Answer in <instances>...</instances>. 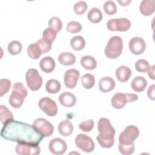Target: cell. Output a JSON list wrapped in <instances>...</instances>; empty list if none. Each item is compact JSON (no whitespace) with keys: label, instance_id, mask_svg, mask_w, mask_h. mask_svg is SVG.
Wrapping results in <instances>:
<instances>
[{"label":"cell","instance_id":"cell-1","mask_svg":"<svg viewBox=\"0 0 155 155\" xmlns=\"http://www.w3.org/2000/svg\"><path fill=\"white\" fill-rule=\"evenodd\" d=\"M1 131V136L4 139L30 145H38L44 136L33 125L10 119L7 121Z\"/></svg>","mask_w":155,"mask_h":155},{"label":"cell","instance_id":"cell-2","mask_svg":"<svg viewBox=\"0 0 155 155\" xmlns=\"http://www.w3.org/2000/svg\"><path fill=\"white\" fill-rule=\"evenodd\" d=\"M99 134L96 140L101 147L104 148H110L114 143L115 128L111 125L108 119L101 118L97 123Z\"/></svg>","mask_w":155,"mask_h":155},{"label":"cell","instance_id":"cell-3","mask_svg":"<svg viewBox=\"0 0 155 155\" xmlns=\"http://www.w3.org/2000/svg\"><path fill=\"white\" fill-rule=\"evenodd\" d=\"M27 94L28 91L24 85L20 82H16L12 87V92L9 97L8 102L13 108H20Z\"/></svg>","mask_w":155,"mask_h":155},{"label":"cell","instance_id":"cell-4","mask_svg":"<svg viewBox=\"0 0 155 155\" xmlns=\"http://www.w3.org/2000/svg\"><path fill=\"white\" fill-rule=\"evenodd\" d=\"M123 50V41L119 36L111 37L105 48V56L110 59H116L119 57Z\"/></svg>","mask_w":155,"mask_h":155},{"label":"cell","instance_id":"cell-5","mask_svg":"<svg viewBox=\"0 0 155 155\" xmlns=\"http://www.w3.org/2000/svg\"><path fill=\"white\" fill-rule=\"evenodd\" d=\"M138 99V96L134 93H117L113 96L111 104L113 108L121 109L128 102H133Z\"/></svg>","mask_w":155,"mask_h":155},{"label":"cell","instance_id":"cell-6","mask_svg":"<svg viewBox=\"0 0 155 155\" xmlns=\"http://www.w3.org/2000/svg\"><path fill=\"white\" fill-rule=\"evenodd\" d=\"M139 130L135 125H128L119 134V144L128 145L134 143V141L138 137Z\"/></svg>","mask_w":155,"mask_h":155},{"label":"cell","instance_id":"cell-7","mask_svg":"<svg viewBox=\"0 0 155 155\" xmlns=\"http://www.w3.org/2000/svg\"><path fill=\"white\" fill-rule=\"evenodd\" d=\"M27 87L31 91H37L41 87L43 82L42 77L35 68H30L25 74Z\"/></svg>","mask_w":155,"mask_h":155},{"label":"cell","instance_id":"cell-8","mask_svg":"<svg viewBox=\"0 0 155 155\" xmlns=\"http://www.w3.org/2000/svg\"><path fill=\"white\" fill-rule=\"evenodd\" d=\"M130 27L131 22L126 18L111 19L107 23V29L113 31H126L130 29Z\"/></svg>","mask_w":155,"mask_h":155},{"label":"cell","instance_id":"cell-9","mask_svg":"<svg viewBox=\"0 0 155 155\" xmlns=\"http://www.w3.org/2000/svg\"><path fill=\"white\" fill-rule=\"evenodd\" d=\"M76 147L85 153H91L94 150V143L93 139L85 134H78L74 140Z\"/></svg>","mask_w":155,"mask_h":155},{"label":"cell","instance_id":"cell-10","mask_svg":"<svg viewBox=\"0 0 155 155\" xmlns=\"http://www.w3.org/2000/svg\"><path fill=\"white\" fill-rule=\"evenodd\" d=\"M39 108L48 116H54L58 113V107L54 101L48 97H44L38 102Z\"/></svg>","mask_w":155,"mask_h":155},{"label":"cell","instance_id":"cell-11","mask_svg":"<svg viewBox=\"0 0 155 155\" xmlns=\"http://www.w3.org/2000/svg\"><path fill=\"white\" fill-rule=\"evenodd\" d=\"M33 126L44 137L50 136L54 132L53 125L42 117L36 119L33 123Z\"/></svg>","mask_w":155,"mask_h":155},{"label":"cell","instance_id":"cell-12","mask_svg":"<svg viewBox=\"0 0 155 155\" xmlns=\"http://www.w3.org/2000/svg\"><path fill=\"white\" fill-rule=\"evenodd\" d=\"M15 151L19 155H38L40 154L41 148L38 145L18 143Z\"/></svg>","mask_w":155,"mask_h":155},{"label":"cell","instance_id":"cell-13","mask_svg":"<svg viewBox=\"0 0 155 155\" xmlns=\"http://www.w3.org/2000/svg\"><path fill=\"white\" fill-rule=\"evenodd\" d=\"M67 148V145L65 140L63 139L56 137L52 139L48 145V149L50 151L56 155H61L64 154Z\"/></svg>","mask_w":155,"mask_h":155},{"label":"cell","instance_id":"cell-14","mask_svg":"<svg viewBox=\"0 0 155 155\" xmlns=\"http://www.w3.org/2000/svg\"><path fill=\"white\" fill-rule=\"evenodd\" d=\"M128 47L130 51L133 54L139 55L144 52L146 48V44L142 38L136 36L130 40Z\"/></svg>","mask_w":155,"mask_h":155},{"label":"cell","instance_id":"cell-15","mask_svg":"<svg viewBox=\"0 0 155 155\" xmlns=\"http://www.w3.org/2000/svg\"><path fill=\"white\" fill-rule=\"evenodd\" d=\"M80 76L79 71L74 68L67 70L64 74V81L65 87L68 88H74Z\"/></svg>","mask_w":155,"mask_h":155},{"label":"cell","instance_id":"cell-16","mask_svg":"<svg viewBox=\"0 0 155 155\" xmlns=\"http://www.w3.org/2000/svg\"><path fill=\"white\" fill-rule=\"evenodd\" d=\"M116 84L114 79L110 77L105 76L100 79L98 84L99 88L102 93H108L115 87Z\"/></svg>","mask_w":155,"mask_h":155},{"label":"cell","instance_id":"cell-17","mask_svg":"<svg viewBox=\"0 0 155 155\" xmlns=\"http://www.w3.org/2000/svg\"><path fill=\"white\" fill-rule=\"evenodd\" d=\"M59 101L64 107H72L76 102V98L74 94L65 91L60 94Z\"/></svg>","mask_w":155,"mask_h":155},{"label":"cell","instance_id":"cell-18","mask_svg":"<svg viewBox=\"0 0 155 155\" xmlns=\"http://www.w3.org/2000/svg\"><path fill=\"white\" fill-rule=\"evenodd\" d=\"M140 12L144 16L151 15L155 10L154 0H143L139 5Z\"/></svg>","mask_w":155,"mask_h":155},{"label":"cell","instance_id":"cell-19","mask_svg":"<svg viewBox=\"0 0 155 155\" xmlns=\"http://www.w3.org/2000/svg\"><path fill=\"white\" fill-rule=\"evenodd\" d=\"M55 62L51 56H45L42 58L39 62V67L45 73H50L55 68Z\"/></svg>","mask_w":155,"mask_h":155},{"label":"cell","instance_id":"cell-20","mask_svg":"<svg viewBox=\"0 0 155 155\" xmlns=\"http://www.w3.org/2000/svg\"><path fill=\"white\" fill-rule=\"evenodd\" d=\"M131 69L127 66L122 65L119 67L115 72L117 80L121 82H125L129 80L131 76Z\"/></svg>","mask_w":155,"mask_h":155},{"label":"cell","instance_id":"cell-21","mask_svg":"<svg viewBox=\"0 0 155 155\" xmlns=\"http://www.w3.org/2000/svg\"><path fill=\"white\" fill-rule=\"evenodd\" d=\"M58 130L60 134L67 137L70 136L73 133V125L68 120H64L59 124Z\"/></svg>","mask_w":155,"mask_h":155},{"label":"cell","instance_id":"cell-22","mask_svg":"<svg viewBox=\"0 0 155 155\" xmlns=\"http://www.w3.org/2000/svg\"><path fill=\"white\" fill-rule=\"evenodd\" d=\"M131 86L134 91L142 92L146 88L147 81L145 78L142 76H136L133 79Z\"/></svg>","mask_w":155,"mask_h":155},{"label":"cell","instance_id":"cell-23","mask_svg":"<svg viewBox=\"0 0 155 155\" xmlns=\"http://www.w3.org/2000/svg\"><path fill=\"white\" fill-rule=\"evenodd\" d=\"M59 62L63 65H71L76 62L75 56L70 52L61 53L58 58Z\"/></svg>","mask_w":155,"mask_h":155},{"label":"cell","instance_id":"cell-24","mask_svg":"<svg viewBox=\"0 0 155 155\" xmlns=\"http://www.w3.org/2000/svg\"><path fill=\"white\" fill-rule=\"evenodd\" d=\"M81 66L85 70H94L97 65V62L93 56L90 55L84 56L80 61Z\"/></svg>","mask_w":155,"mask_h":155},{"label":"cell","instance_id":"cell-25","mask_svg":"<svg viewBox=\"0 0 155 155\" xmlns=\"http://www.w3.org/2000/svg\"><path fill=\"white\" fill-rule=\"evenodd\" d=\"M87 17L91 22L96 24L101 21L103 18V15L99 8L93 7L88 12Z\"/></svg>","mask_w":155,"mask_h":155},{"label":"cell","instance_id":"cell-26","mask_svg":"<svg viewBox=\"0 0 155 155\" xmlns=\"http://www.w3.org/2000/svg\"><path fill=\"white\" fill-rule=\"evenodd\" d=\"M61 84L59 81L54 79L48 80L45 85L46 91L50 94H56L61 90Z\"/></svg>","mask_w":155,"mask_h":155},{"label":"cell","instance_id":"cell-27","mask_svg":"<svg viewBox=\"0 0 155 155\" xmlns=\"http://www.w3.org/2000/svg\"><path fill=\"white\" fill-rule=\"evenodd\" d=\"M70 45L73 50L80 51L82 50L85 45V39L81 36H74L70 40Z\"/></svg>","mask_w":155,"mask_h":155},{"label":"cell","instance_id":"cell-28","mask_svg":"<svg viewBox=\"0 0 155 155\" xmlns=\"http://www.w3.org/2000/svg\"><path fill=\"white\" fill-rule=\"evenodd\" d=\"M81 81L82 86L85 89H91L94 85L95 78L94 75L90 73H87L82 76L81 78Z\"/></svg>","mask_w":155,"mask_h":155},{"label":"cell","instance_id":"cell-29","mask_svg":"<svg viewBox=\"0 0 155 155\" xmlns=\"http://www.w3.org/2000/svg\"><path fill=\"white\" fill-rule=\"evenodd\" d=\"M13 119V115L10 110L5 105H0V120L1 123L4 125L7 121Z\"/></svg>","mask_w":155,"mask_h":155},{"label":"cell","instance_id":"cell-30","mask_svg":"<svg viewBox=\"0 0 155 155\" xmlns=\"http://www.w3.org/2000/svg\"><path fill=\"white\" fill-rule=\"evenodd\" d=\"M22 46L21 43L16 40H14L8 43L7 50L12 55H16L20 53L22 51Z\"/></svg>","mask_w":155,"mask_h":155},{"label":"cell","instance_id":"cell-31","mask_svg":"<svg viewBox=\"0 0 155 155\" xmlns=\"http://www.w3.org/2000/svg\"><path fill=\"white\" fill-rule=\"evenodd\" d=\"M27 54L28 56L32 59H38L42 53L36 43L30 44L27 48Z\"/></svg>","mask_w":155,"mask_h":155},{"label":"cell","instance_id":"cell-32","mask_svg":"<svg viewBox=\"0 0 155 155\" xmlns=\"http://www.w3.org/2000/svg\"><path fill=\"white\" fill-rule=\"evenodd\" d=\"M57 36V31L52 28L48 27L45 28L42 33V38L52 43Z\"/></svg>","mask_w":155,"mask_h":155},{"label":"cell","instance_id":"cell-33","mask_svg":"<svg viewBox=\"0 0 155 155\" xmlns=\"http://www.w3.org/2000/svg\"><path fill=\"white\" fill-rule=\"evenodd\" d=\"M150 67V65L149 62L143 59H140L137 60L134 65V67L136 70L140 73H145L146 71H148Z\"/></svg>","mask_w":155,"mask_h":155},{"label":"cell","instance_id":"cell-34","mask_svg":"<svg viewBox=\"0 0 155 155\" xmlns=\"http://www.w3.org/2000/svg\"><path fill=\"white\" fill-rule=\"evenodd\" d=\"M104 10L108 15H113L117 12V7L113 1H107L104 4Z\"/></svg>","mask_w":155,"mask_h":155},{"label":"cell","instance_id":"cell-35","mask_svg":"<svg viewBox=\"0 0 155 155\" xmlns=\"http://www.w3.org/2000/svg\"><path fill=\"white\" fill-rule=\"evenodd\" d=\"M87 4L84 1H79L76 2L73 6L74 12L78 15H83L87 11Z\"/></svg>","mask_w":155,"mask_h":155},{"label":"cell","instance_id":"cell-36","mask_svg":"<svg viewBox=\"0 0 155 155\" xmlns=\"http://www.w3.org/2000/svg\"><path fill=\"white\" fill-rule=\"evenodd\" d=\"M81 24L77 21H70L67 23L66 26V30L67 31L71 33H77L82 30Z\"/></svg>","mask_w":155,"mask_h":155},{"label":"cell","instance_id":"cell-37","mask_svg":"<svg viewBox=\"0 0 155 155\" xmlns=\"http://www.w3.org/2000/svg\"><path fill=\"white\" fill-rule=\"evenodd\" d=\"M36 44L39 47L42 54L48 52L51 48L52 43L45 40L43 38L40 39L38 41H37Z\"/></svg>","mask_w":155,"mask_h":155},{"label":"cell","instance_id":"cell-38","mask_svg":"<svg viewBox=\"0 0 155 155\" xmlns=\"http://www.w3.org/2000/svg\"><path fill=\"white\" fill-rule=\"evenodd\" d=\"M48 26L49 27L55 30L57 32H59L62 29V23L61 20L59 18L56 16H53L49 20Z\"/></svg>","mask_w":155,"mask_h":155},{"label":"cell","instance_id":"cell-39","mask_svg":"<svg viewBox=\"0 0 155 155\" xmlns=\"http://www.w3.org/2000/svg\"><path fill=\"white\" fill-rule=\"evenodd\" d=\"M11 87V82L7 79H1L0 80V96L8 93Z\"/></svg>","mask_w":155,"mask_h":155},{"label":"cell","instance_id":"cell-40","mask_svg":"<svg viewBox=\"0 0 155 155\" xmlns=\"http://www.w3.org/2000/svg\"><path fill=\"white\" fill-rule=\"evenodd\" d=\"M94 125V120L93 119H88L81 122L79 125V127L84 132H89L93 130Z\"/></svg>","mask_w":155,"mask_h":155},{"label":"cell","instance_id":"cell-41","mask_svg":"<svg viewBox=\"0 0 155 155\" xmlns=\"http://www.w3.org/2000/svg\"><path fill=\"white\" fill-rule=\"evenodd\" d=\"M118 149L119 152L121 154L124 155H130L133 153L135 149V145H134V143L128 145H124L119 144Z\"/></svg>","mask_w":155,"mask_h":155},{"label":"cell","instance_id":"cell-42","mask_svg":"<svg viewBox=\"0 0 155 155\" xmlns=\"http://www.w3.org/2000/svg\"><path fill=\"white\" fill-rule=\"evenodd\" d=\"M154 84H152L151 85H150L149 87V88H148L147 90V95L149 99L154 101V97H155V94H154Z\"/></svg>","mask_w":155,"mask_h":155},{"label":"cell","instance_id":"cell-43","mask_svg":"<svg viewBox=\"0 0 155 155\" xmlns=\"http://www.w3.org/2000/svg\"><path fill=\"white\" fill-rule=\"evenodd\" d=\"M148 74L150 78H151L153 80H154V65H153L150 67L149 69L148 70Z\"/></svg>","mask_w":155,"mask_h":155},{"label":"cell","instance_id":"cell-44","mask_svg":"<svg viewBox=\"0 0 155 155\" xmlns=\"http://www.w3.org/2000/svg\"><path fill=\"white\" fill-rule=\"evenodd\" d=\"M117 2L122 6H127V5H128V4L130 2H131V0H126V1H119V0H118Z\"/></svg>","mask_w":155,"mask_h":155}]
</instances>
